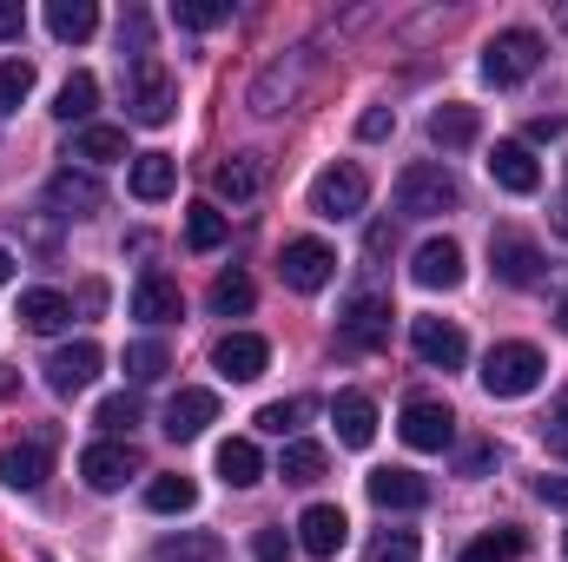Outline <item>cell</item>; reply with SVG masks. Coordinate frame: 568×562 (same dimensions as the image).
<instances>
[{"label":"cell","instance_id":"23","mask_svg":"<svg viewBox=\"0 0 568 562\" xmlns=\"http://www.w3.org/2000/svg\"><path fill=\"white\" fill-rule=\"evenodd\" d=\"M126 185H133V199H145V205L172 199V185H179V159H172V152H140Z\"/></svg>","mask_w":568,"mask_h":562},{"label":"cell","instance_id":"20","mask_svg":"<svg viewBox=\"0 0 568 562\" xmlns=\"http://www.w3.org/2000/svg\"><path fill=\"white\" fill-rule=\"evenodd\" d=\"M417 284L424 291H456L463 284V245L456 239H429V245H417Z\"/></svg>","mask_w":568,"mask_h":562},{"label":"cell","instance_id":"53","mask_svg":"<svg viewBox=\"0 0 568 562\" xmlns=\"http://www.w3.org/2000/svg\"><path fill=\"white\" fill-rule=\"evenodd\" d=\"M556 225H562V232H568V212H562V219H556Z\"/></svg>","mask_w":568,"mask_h":562},{"label":"cell","instance_id":"33","mask_svg":"<svg viewBox=\"0 0 568 562\" xmlns=\"http://www.w3.org/2000/svg\"><path fill=\"white\" fill-rule=\"evenodd\" d=\"M225 232H232V225H225L219 205H192V212H185V245H192V252H219Z\"/></svg>","mask_w":568,"mask_h":562},{"label":"cell","instance_id":"48","mask_svg":"<svg viewBox=\"0 0 568 562\" xmlns=\"http://www.w3.org/2000/svg\"><path fill=\"white\" fill-rule=\"evenodd\" d=\"M536 496L556 503V510H568V476H536Z\"/></svg>","mask_w":568,"mask_h":562},{"label":"cell","instance_id":"27","mask_svg":"<svg viewBox=\"0 0 568 562\" xmlns=\"http://www.w3.org/2000/svg\"><path fill=\"white\" fill-rule=\"evenodd\" d=\"M67 318H73V304H67L60 291H20V324H27V331L53 338V331H60Z\"/></svg>","mask_w":568,"mask_h":562},{"label":"cell","instance_id":"44","mask_svg":"<svg viewBox=\"0 0 568 562\" xmlns=\"http://www.w3.org/2000/svg\"><path fill=\"white\" fill-rule=\"evenodd\" d=\"M542 443H549L556 456H568V391L549 404V418H542Z\"/></svg>","mask_w":568,"mask_h":562},{"label":"cell","instance_id":"55","mask_svg":"<svg viewBox=\"0 0 568 562\" xmlns=\"http://www.w3.org/2000/svg\"><path fill=\"white\" fill-rule=\"evenodd\" d=\"M562 324H568V304H562Z\"/></svg>","mask_w":568,"mask_h":562},{"label":"cell","instance_id":"49","mask_svg":"<svg viewBox=\"0 0 568 562\" xmlns=\"http://www.w3.org/2000/svg\"><path fill=\"white\" fill-rule=\"evenodd\" d=\"M20 33H27V13L13 0H0V40H20Z\"/></svg>","mask_w":568,"mask_h":562},{"label":"cell","instance_id":"31","mask_svg":"<svg viewBox=\"0 0 568 562\" xmlns=\"http://www.w3.org/2000/svg\"><path fill=\"white\" fill-rule=\"evenodd\" d=\"M73 159H87V165L126 159V127H80V140H73Z\"/></svg>","mask_w":568,"mask_h":562},{"label":"cell","instance_id":"47","mask_svg":"<svg viewBox=\"0 0 568 562\" xmlns=\"http://www.w3.org/2000/svg\"><path fill=\"white\" fill-rule=\"evenodd\" d=\"M120 47H133V60H145V13H126L120 20Z\"/></svg>","mask_w":568,"mask_h":562},{"label":"cell","instance_id":"6","mask_svg":"<svg viewBox=\"0 0 568 562\" xmlns=\"http://www.w3.org/2000/svg\"><path fill=\"white\" fill-rule=\"evenodd\" d=\"M390 298L384 291H357L351 304H344V318H337V344L344 351H384L390 344Z\"/></svg>","mask_w":568,"mask_h":562},{"label":"cell","instance_id":"37","mask_svg":"<svg viewBox=\"0 0 568 562\" xmlns=\"http://www.w3.org/2000/svg\"><path fill=\"white\" fill-rule=\"evenodd\" d=\"M252 298H258V291H252L245 272H219V279H212V311H219V318H245Z\"/></svg>","mask_w":568,"mask_h":562},{"label":"cell","instance_id":"45","mask_svg":"<svg viewBox=\"0 0 568 562\" xmlns=\"http://www.w3.org/2000/svg\"><path fill=\"white\" fill-rule=\"evenodd\" d=\"M291 550H297V543H291L284 530H258V536H252V556L258 562H291Z\"/></svg>","mask_w":568,"mask_h":562},{"label":"cell","instance_id":"25","mask_svg":"<svg viewBox=\"0 0 568 562\" xmlns=\"http://www.w3.org/2000/svg\"><path fill=\"white\" fill-rule=\"evenodd\" d=\"M219 476H225L232 490L265 483V456H258V443H252V436H225V443H219Z\"/></svg>","mask_w":568,"mask_h":562},{"label":"cell","instance_id":"52","mask_svg":"<svg viewBox=\"0 0 568 562\" xmlns=\"http://www.w3.org/2000/svg\"><path fill=\"white\" fill-rule=\"evenodd\" d=\"M13 279V259H7V245H0V284Z\"/></svg>","mask_w":568,"mask_h":562},{"label":"cell","instance_id":"16","mask_svg":"<svg viewBox=\"0 0 568 562\" xmlns=\"http://www.w3.org/2000/svg\"><path fill=\"white\" fill-rule=\"evenodd\" d=\"M410 344H417V358L436 364V371H456V364L469 358V344H463V331H456L449 318H417V324H410Z\"/></svg>","mask_w":568,"mask_h":562},{"label":"cell","instance_id":"54","mask_svg":"<svg viewBox=\"0 0 568 562\" xmlns=\"http://www.w3.org/2000/svg\"><path fill=\"white\" fill-rule=\"evenodd\" d=\"M562 556H568V530H562Z\"/></svg>","mask_w":568,"mask_h":562},{"label":"cell","instance_id":"5","mask_svg":"<svg viewBox=\"0 0 568 562\" xmlns=\"http://www.w3.org/2000/svg\"><path fill=\"white\" fill-rule=\"evenodd\" d=\"M364 199H371V179H364V165H324L317 179H311V212L317 219H357L364 212Z\"/></svg>","mask_w":568,"mask_h":562},{"label":"cell","instance_id":"26","mask_svg":"<svg viewBox=\"0 0 568 562\" xmlns=\"http://www.w3.org/2000/svg\"><path fill=\"white\" fill-rule=\"evenodd\" d=\"M476 133H483V120H476V107H436L429 113V140L443 145V152H463V145H476Z\"/></svg>","mask_w":568,"mask_h":562},{"label":"cell","instance_id":"36","mask_svg":"<svg viewBox=\"0 0 568 562\" xmlns=\"http://www.w3.org/2000/svg\"><path fill=\"white\" fill-rule=\"evenodd\" d=\"M219 556H225V543L219 536H199V530H179V536L159 543V562H219Z\"/></svg>","mask_w":568,"mask_h":562},{"label":"cell","instance_id":"28","mask_svg":"<svg viewBox=\"0 0 568 562\" xmlns=\"http://www.w3.org/2000/svg\"><path fill=\"white\" fill-rule=\"evenodd\" d=\"M93 27H100V7L93 0H53L47 7V33L53 40H87Z\"/></svg>","mask_w":568,"mask_h":562},{"label":"cell","instance_id":"51","mask_svg":"<svg viewBox=\"0 0 568 562\" xmlns=\"http://www.w3.org/2000/svg\"><path fill=\"white\" fill-rule=\"evenodd\" d=\"M562 133H568L562 113H549V120H536V127H529V140H562Z\"/></svg>","mask_w":568,"mask_h":562},{"label":"cell","instance_id":"3","mask_svg":"<svg viewBox=\"0 0 568 562\" xmlns=\"http://www.w3.org/2000/svg\"><path fill=\"white\" fill-rule=\"evenodd\" d=\"M172 107H179V87H172L165 60H152V53L133 60V80H126V120H133V127H165Z\"/></svg>","mask_w":568,"mask_h":562},{"label":"cell","instance_id":"42","mask_svg":"<svg viewBox=\"0 0 568 562\" xmlns=\"http://www.w3.org/2000/svg\"><path fill=\"white\" fill-rule=\"evenodd\" d=\"M304 418H311V398H284V404H265L258 411V430L265 436H284V430H297Z\"/></svg>","mask_w":568,"mask_h":562},{"label":"cell","instance_id":"41","mask_svg":"<svg viewBox=\"0 0 568 562\" xmlns=\"http://www.w3.org/2000/svg\"><path fill=\"white\" fill-rule=\"evenodd\" d=\"M371 562H424V543H417V530H384V536L371 543Z\"/></svg>","mask_w":568,"mask_h":562},{"label":"cell","instance_id":"8","mask_svg":"<svg viewBox=\"0 0 568 562\" xmlns=\"http://www.w3.org/2000/svg\"><path fill=\"white\" fill-rule=\"evenodd\" d=\"M80 476H87V490H120L126 476H140V450H133L126 436L87 443V450H80Z\"/></svg>","mask_w":568,"mask_h":562},{"label":"cell","instance_id":"30","mask_svg":"<svg viewBox=\"0 0 568 562\" xmlns=\"http://www.w3.org/2000/svg\"><path fill=\"white\" fill-rule=\"evenodd\" d=\"M291 93H297V60H291V67L278 60V67H265V80L252 87V113H284Z\"/></svg>","mask_w":568,"mask_h":562},{"label":"cell","instance_id":"24","mask_svg":"<svg viewBox=\"0 0 568 562\" xmlns=\"http://www.w3.org/2000/svg\"><path fill=\"white\" fill-rule=\"evenodd\" d=\"M185 304H179V284L172 279H159V272H145L140 284H133V318L140 324H172Z\"/></svg>","mask_w":568,"mask_h":562},{"label":"cell","instance_id":"10","mask_svg":"<svg viewBox=\"0 0 568 562\" xmlns=\"http://www.w3.org/2000/svg\"><path fill=\"white\" fill-rule=\"evenodd\" d=\"M100 344L93 338H80V344H60L53 358H47V391H60V398H80L93 378H100Z\"/></svg>","mask_w":568,"mask_h":562},{"label":"cell","instance_id":"14","mask_svg":"<svg viewBox=\"0 0 568 562\" xmlns=\"http://www.w3.org/2000/svg\"><path fill=\"white\" fill-rule=\"evenodd\" d=\"M53 470V443L47 436H27V443H7L0 450V483L7 490H40Z\"/></svg>","mask_w":568,"mask_h":562},{"label":"cell","instance_id":"17","mask_svg":"<svg viewBox=\"0 0 568 562\" xmlns=\"http://www.w3.org/2000/svg\"><path fill=\"white\" fill-rule=\"evenodd\" d=\"M489 179L503 185V192H516V199H529L536 185H542V165H536V152L523 140H503L489 152Z\"/></svg>","mask_w":568,"mask_h":562},{"label":"cell","instance_id":"32","mask_svg":"<svg viewBox=\"0 0 568 562\" xmlns=\"http://www.w3.org/2000/svg\"><path fill=\"white\" fill-rule=\"evenodd\" d=\"M93 107H100V80L93 73H73L67 87H60V100H53V113L73 127V120H93Z\"/></svg>","mask_w":568,"mask_h":562},{"label":"cell","instance_id":"43","mask_svg":"<svg viewBox=\"0 0 568 562\" xmlns=\"http://www.w3.org/2000/svg\"><path fill=\"white\" fill-rule=\"evenodd\" d=\"M93 423H100V430H113V436H126V430L140 423V398H133V391H120V398H106V404L93 411Z\"/></svg>","mask_w":568,"mask_h":562},{"label":"cell","instance_id":"40","mask_svg":"<svg viewBox=\"0 0 568 562\" xmlns=\"http://www.w3.org/2000/svg\"><path fill=\"white\" fill-rule=\"evenodd\" d=\"M172 20H179V27H192V33H205V27L232 20V7H225V0H172Z\"/></svg>","mask_w":568,"mask_h":562},{"label":"cell","instance_id":"39","mask_svg":"<svg viewBox=\"0 0 568 562\" xmlns=\"http://www.w3.org/2000/svg\"><path fill=\"white\" fill-rule=\"evenodd\" d=\"M27 93H33V67H27V60H0V120L20 113Z\"/></svg>","mask_w":568,"mask_h":562},{"label":"cell","instance_id":"13","mask_svg":"<svg viewBox=\"0 0 568 562\" xmlns=\"http://www.w3.org/2000/svg\"><path fill=\"white\" fill-rule=\"evenodd\" d=\"M489 265H496L503 284H536L542 279V245L523 239V232H496L489 239Z\"/></svg>","mask_w":568,"mask_h":562},{"label":"cell","instance_id":"2","mask_svg":"<svg viewBox=\"0 0 568 562\" xmlns=\"http://www.w3.org/2000/svg\"><path fill=\"white\" fill-rule=\"evenodd\" d=\"M542 351L536 344H489V358H483V391L489 398H529L536 384H542Z\"/></svg>","mask_w":568,"mask_h":562},{"label":"cell","instance_id":"46","mask_svg":"<svg viewBox=\"0 0 568 562\" xmlns=\"http://www.w3.org/2000/svg\"><path fill=\"white\" fill-rule=\"evenodd\" d=\"M390 133H397V113H390V107H371V113L357 120V140H390Z\"/></svg>","mask_w":568,"mask_h":562},{"label":"cell","instance_id":"21","mask_svg":"<svg viewBox=\"0 0 568 562\" xmlns=\"http://www.w3.org/2000/svg\"><path fill=\"white\" fill-rule=\"evenodd\" d=\"M205 423H219V391H179L165 404V436L172 443H192Z\"/></svg>","mask_w":568,"mask_h":562},{"label":"cell","instance_id":"15","mask_svg":"<svg viewBox=\"0 0 568 562\" xmlns=\"http://www.w3.org/2000/svg\"><path fill=\"white\" fill-rule=\"evenodd\" d=\"M212 364H219L232 384H252V378H265V364H272V344H265V338H252V331H232V338H219Z\"/></svg>","mask_w":568,"mask_h":562},{"label":"cell","instance_id":"11","mask_svg":"<svg viewBox=\"0 0 568 562\" xmlns=\"http://www.w3.org/2000/svg\"><path fill=\"white\" fill-rule=\"evenodd\" d=\"M344 543H351V516H344L337 503H311V510L297 516V550H304V556L331 562Z\"/></svg>","mask_w":568,"mask_h":562},{"label":"cell","instance_id":"35","mask_svg":"<svg viewBox=\"0 0 568 562\" xmlns=\"http://www.w3.org/2000/svg\"><path fill=\"white\" fill-rule=\"evenodd\" d=\"M523 550H529V536L503 523V530H489V536H476V543L463 550V562H516Z\"/></svg>","mask_w":568,"mask_h":562},{"label":"cell","instance_id":"22","mask_svg":"<svg viewBox=\"0 0 568 562\" xmlns=\"http://www.w3.org/2000/svg\"><path fill=\"white\" fill-rule=\"evenodd\" d=\"M371 503L377 510H424L429 483L417 470H371Z\"/></svg>","mask_w":568,"mask_h":562},{"label":"cell","instance_id":"19","mask_svg":"<svg viewBox=\"0 0 568 562\" xmlns=\"http://www.w3.org/2000/svg\"><path fill=\"white\" fill-rule=\"evenodd\" d=\"M331 423H337V443H344V450H371V436H377V404H371L364 391H337Z\"/></svg>","mask_w":568,"mask_h":562},{"label":"cell","instance_id":"12","mask_svg":"<svg viewBox=\"0 0 568 562\" xmlns=\"http://www.w3.org/2000/svg\"><path fill=\"white\" fill-rule=\"evenodd\" d=\"M265 179H272L265 152H232V159H219L212 192H219V199H232V205H252V199L265 192Z\"/></svg>","mask_w":568,"mask_h":562},{"label":"cell","instance_id":"34","mask_svg":"<svg viewBox=\"0 0 568 562\" xmlns=\"http://www.w3.org/2000/svg\"><path fill=\"white\" fill-rule=\"evenodd\" d=\"M172 371V351L159 344V338H140V344H126V378L133 384H159Z\"/></svg>","mask_w":568,"mask_h":562},{"label":"cell","instance_id":"38","mask_svg":"<svg viewBox=\"0 0 568 562\" xmlns=\"http://www.w3.org/2000/svg\"><path fill=\"white\" fill-rule=\"evenodd\" d=\"M278 476L284 483H317L324 476V443H284Z\"/></svg>","mask_w":568,"mask_h":562},{"label":"cell","instance_id":"1","mask_svg":"<svg viewBox=\"0 0 568 562\" xmlns=\"http://www.w3.org/2000/svg\"><path fill=\"white\" fill-rule=\"evenodd\" d=\"M456 205H463V185H456L449 165L417 159V165L397 172V212H404V219H443V212H456Z\"/></svg>","mask_w":568,"mask_h":562},{"label":"cell","instance_id":"9","mask_svg":"<svg viewBox=\"0 0 568 562\" xmlns=\"http://www.w3.org/2000/svg\"><path fill=\"white\" fill-rule=\"evenodd\" d=\"M278 272L291 291H324V284L337 279V252L324 245V239H291L278 259Z\"/></svg>","mask_w":568,"mask_h":562},{"label":"cell","instance_id":"50","mask_svg":"<svg viewBox=\"0 0 568 562\" xmlns=\"http://www.w3.org/2000/svg\"><path fill=\"white\" fill-rule=\"evenodd\" d=\"M489 463H496V450H489V443H476V450H469V456H463V476H483V470H489Z\"/></svg>","mask_w":568,"mask_h":562},{"label":"cell","instance_id":"4","mask_svg":"<svg viewBox=\"0 0 568 562\" xmlns=\"http://www.w3.org/2000/svg\"><path fill=\"white\" fill-rule=\"evenodd\" d=\"M536 67H542V33H529V27H509L483 47V80L489 87H523Z\"/></svg>","mask_w":568,"mask_h":562},{"label":"cell","instance_id":"18","mask_svg":"<svg viewBox=\"0 0 568 562\" xmlns=\"http://www.w3.org/2000/svg\"><path fill=\"white\" fill-rule=\"evenodd\" d=\"M47 192H53V205H60L67 219H93V212L106 205V185H100L93 172H73V165H60V172L47 179Z\"/></svg>","mask_w":568,"mask_h":562},{"label":"cell","instance_id":"29","mask_svg":"<svg viewBox=\"0 0 568 562\" xmlns=\"http://www.w3.org/2000/svg\"><path fill=\"white\" fill-rule=\"evenodd\" d=\"M199 503V483L192 476H152L145 483V510H159V516H185Z\"/></svg>","mask_w":568,"mask_h":562},{"label":"cell","instance_id":"7","mask_svg":"<svg viewBox=\"0 0 568 562\" xmlns=\"http://www.w3.org/2000/svg\"><path fill=\"white\" fill-rule=\"evenodd\" d=\"M397 436H404L410 450H449V443H456V411H449L443 398H410L404 418H397Z\"/></svg>","mask_w":568,"mask_h":562}]
</instances>
